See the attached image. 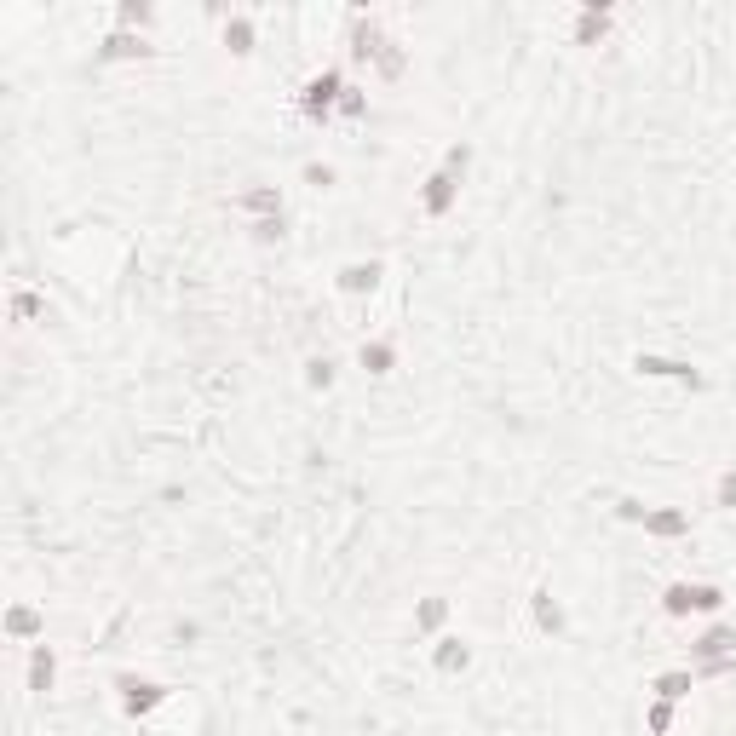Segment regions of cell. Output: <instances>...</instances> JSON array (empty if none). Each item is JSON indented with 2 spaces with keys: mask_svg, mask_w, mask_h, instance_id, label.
<instances>
[{
  "mask_svg": "<svg viewBox=\"0 0 736 736\" xmlns=\"http://www.w3.org/2000/svg\"><path fill=\"white\" fill-rule=\"evenodd\" d=\"M466 167H472V144H449L443 167H437L432 179H426V190H420V213H426V219H443V213L455 207L460 179H466Z\"/></svg>",
  "mask_w": 736,
  "mask_h": 736,
  "instance_id": "cell-1",
  "label": "cell"
},
{
  "mask_svg": "<svg viewBox=\"0 0 736 736\" xmlns=\"http://www.w3.org/2000/svg\"><path fill=\"white\" fill-rule=\"evenodd\" d=\"M719 610H725V587H713V581H667L662 616L685 621V616H719Z\"/></svg>",
  "mask_w": 736,
  "mask_h": 736,
  "instance_id": "cell-2",
  "label": "cell"
},
{
  "mask_svg": "<svg viewBox=\"0 0 736 736\" xmlns=\"http://www.w3.org/2000/svg\"><path fill=\"white\" fill-rule=\"evenodd\" d=\"M340 98H345V75L328 64L322 75H311V81H305V92H299V115H305L311 127H322L328 115L340 110Z\"/></svg>",
  "mask_w": 736,
  "mask_h": 736,
  "instance_id": "cell-3",
  "label": "cell"
},
{
  "mask_svg": "<svg viewBox=\"0 0 736 736\" xmlns=\"http://www.w3.org/2000/svg\"><path fill=\"white\" fill-rule=\"evenodd\" d=\"M115 690H121V713H127V719H138V713H150V708L167 702V685H156V679H133V673H121Z\"/></svg>",
  "mask_w": 736,
  "mask_h": 736,
  "instance_id": "cell-4",
  "label": "cell"
},
{
  "mask_svg": "<svg viewBox=\"0 0 736 736\" xmlns=\"http://www.w3.org/2000/svg\"><path fill=\"white\" fill-rule=\"evenodd\" d=\"M380 276H386V265H380V259H351V265H340V276H334V282H340L345 299H368L374 288H380Z\"/></svg>",
  "mask_w": 736,
  "mask_h": 736,
  "instance_id": "cell-5",
  "label": "cell"
},
{
  "mask_svg": "<svg viewBox=\"0 0 736 736\" xmlns=\"http://www.w3.org/2000/svg\"><path fill=\"white\" fill-rule=\"evenodd\" d=\"M719 656H736V627L731 621H713L690 639V662H719Z\"/></svg>",
  "mask_w": 736,
  "mask_h": 736,
  "instance_id": "cell-6",
  "label": "cell"
},
{
  "mask_svg": "<svg viewBox=\"0 0 736 736\" xmlns=\"http://www.w3.org/2000/svg\"><path fill=\"white\" fill-rule=\"evenodd\" d=\"M380 52H386V35H380V23L357 12V18H351V64L374 69V64H380Z\"/></svg>",
  "mask_w": 736,
  "mask_h": 736,
  "instance_id": "cell-7",
  "label": "cell"
},
{
  "mask_svg": "<svg viewBox=\"0 0 736 736\" xmlns=\"http://www.w3.org/2000/svg\"><path fill=\"white\" fill-rule=\"evenodd\" d=\"M639 529L644 535H656V541H685L690 535V512L685 506H650L639 518Z\"/></svg>",
  "mask_w": 736,
  "mask_h": 736,
  "instance_id": "cell-8",
  "label": "cell"
},
{
  "mask_svg": "<svg viewBox=\"0 0 736 736\" xmlns=\"http://www.w3.org/2000/svg\"><path fill=\"white\" fill-rule=\"evenodd\" d=\"M633 368H639V374H650V380H679V386H702V374H696V368L690 363H679V357H650V351H639V357H633Z\"/></svg>",
  "mask_w": 736,
  "mask_h": 736,
  "instance_id": "cell-9",
  "label": "cell"
},
{
  "mask_svg": "<svg viewBox=\"0 0 736 736\" xmlns=\"http://www.w3.org/2000/svg\"><path fill=\"white\" fill-rule=\"evenodd\" d=\"M529 616H535V633H547V639H558L564 627H570V616H564V604L547 593V587H535L529 593Z\"/></svg>",
  "mask_w": 736,
  "mask_h": 736,
  "instance_id": "cell-10",
  "label": "cell"
},
{
  "mask_svg": "<svg viewBox=\"0 0 736 736\" xmlns=\"http://www.w3.org/2000/svg\"><path fill=\"white\" fill-rule=\"evenodd\" d=\"M357 363H363L374 380H386L391 368H397V340H391V334H374V340H363V345H357Z\"/></svg>",
  "mask_w": 736,
  "mask_h": 736,
  "instance_id": "cell-11",
  "label": "cell"
},
{
  "mask_svg": "<svg viewBox=\"0 0 736 736\" xmlns=\"http://www.w3.org/2000/svg\"><path fill=\"white\" fill-rule=\"evenodd\" d=\"M236 213H253V219H271V213H282V190H276V184H248V190L236 196Z\"/></svg>",
  "mask_w": 736,
  "mask_h": 736,
  "instance_id": "cell-12",
  "label": "cell"
},
{
  "mask_svg": "<svg viewBox=\"0 0 736 736\" xmlns=\"http://www.w3.org/2000/svg\"><path fill=\"white\" fill-rule=\"evenodd\" d=\"M690 690H696V667H667L650 679V696H662V702H685Z\"/></svg>",
  "mask_w": 736,
  "mask_h": 736,
  "instance_id": "cell-13",
  "label": "cell"
},
{
  "mask_svg": "<svg viewBox=\"0 0 736 736\" xmlns=\"http://www.w3.org/2000/svg\"><path fill=\"white\" fill-rule=\"evenodd\" d=\"M432 667H437V673H466V667H472L466 639H455V633H449V639H437L432 644Z\"/></svg>",
  "mask_w": 736,
  "mask_h": 736,
  "instance_id": "cell-14",
  "label": "cell"
},
{
  "mask_svg": "<svg viewBox=\"0 0 736 736\" xmlns=\"http://www.w3.org/2000/svg\"><path fill=\"white\" fill-rule=\"evenodd\" d=\"M52 679H58L52 644H29V690H52Z\"/></svg>",
  "mask_w": 736,
  "mask_h": 736,
  "instance_id": "cell-15",
  "label": "cell"
},
{
  "mask_svg": "<svg viewBox=\"0 0 736 736\" xmlns=\"http://www.w3.org/2000/svg\"><path fill=\"white\" fill-rule=\"evenodd\" d=\"M6 633H12V639H35V633H46V616L41 610H29V604H12V610H6Z\"/></svg>",
  "mask_w": 736,
  "mask_h": 736,
  "instance_id": "cell-16",
  "label": "cell"
},
{
  "mask_svg": "<svg viewBox=\"0 0 736 736\" xmlns=\"http://www.w3.org/2000/svg\"><path fill=\"white\" fill-rule=\"evenodd\" d=\"M604 29H610V12H604V6H581V18H575V46L604 41Z\"/></svg>",
  "mask_w": 736,
  "mask_h": 736,
  "instance_id": "cell-17",
  "label": "cell"
},
{
  "mask_svg": "<svg viewBox=\"0 0 736 736\" xmlns=\"http://www.w3.org/2000/svg\"><path fill=\"white\" fill-rule=\"evenodd\" d=\"M443 621H449V598H420V610H414V633H420V639H432Z\"/></svg>",
  "mask_w": 736,
  "mask_h": 736,
  "instance_id": "cell-18",
  "label": "cell"
},
{
  "mask_svg": "<svg viewBox=\"0 0 736 736\" xmlns=\"http://www.w3.org/2000/svg\"><path fill=\"white\" fill-rule=\"evenodd\" d=\"M225 46L236 52V58H248V52H253V18H248V12H230V18H225Z\"/></svg>",
  "mask_w": 736,
  "mask_h": 736,
  "instance_id": "cell-19",
  "label": "cell"
},
{
  "mask_svg": "<svg viewBox=\"0 0 736 736\" xmlns=\"http://www.w3.org/2000/svg\"><path fill=\"white\" fill-rule=\"evenodd\" d=\"M673 719H679V702H662V696H650V702H644V731H650V736H667V731H673Z\"/></svg>",
  "mask_w": 736,
  "mask_h": 736,
  "instance_id": "cell-20",
  "label": "cell"
},
{
  "mask_svg": "<svg viewBox=\"0 0 736 736\" xmlns=\"http://www.w3.org/2000/svg\"><path fill=\"white\" fill-rule=\"evenodd\" d=\"M144 52H150V46H144V41H133V35H110L98 58H104V64H121V58H144Z\"/></svg>",
  "mask_w": 736,
  "mask_h": 736,
  "instance_id": "cell-21",
  "label": "cell"
},
{
  "mask_svg": "<svg viewBox=\"0 0 736 736\" xmlns=\"http://www.w3.org/2000/svg\"><path fill=\"white\" fill-rule=\"evenodd\" d=\"M253 242L259 248H271V242H282V230H288V213H271V219H253Z\"/></svg>",
  "mask_w": 736,
  "mask_h": 736,
  "instance_id": "cell-22",
  "label": "cell"
},
{
  "mask_svg": "<svg viewBox=\"0 0 736 736\" xmlns=\"http://www.w3.org/2000/svg\"><path fill=\"white\" fill-rule=\"evenodd\" d=\"M305 386H311V391L334 386V357H311V363H305Z\"/></svg>",
  "mask_w": 736,
  "mask_h": 736,
  "instance_id": "cell-23",
  "label": "cell"
},
{
  "mask_svg": "<svg viewBox=\"0 0 736 736\" xmlns=\"http://www.w3.org/2000/svg\"><path fill=\"white\" fill-rule=\"evenodd\" d=\"M403 64H409V58L397 52V41H386V52H380V64H374V75H380V81H397V75H403Z\"/></svg>",
  "mask_w": 736,
  "mask_h": 736,
  "instance_id": "cell-24",
  "label": "cell"
},
{
  "mask_svg": "<svg viewBox=\"0 0 736 736\" xmlns=\"http://www.w3.org/2000/svg\"><path fill=\"white\" fill-rule=\"evenodd\" d=\"M713 506H719V512H736V466L731 472H719V483H713Z\"/></svg>",
  "mask_w": 736,
  "mask_h": 736,
  "instance_id": "cell-25",
  "label": "cell"
},
{
  "mask_svg": "<svg viewBox=\"0 0 736 736\" xmlns=\"http://www.w3.org/2000/svg\"><path fill=\"white\" fill-rule=\"evenodd\" d=\"M340 115H345V121H363V115H368V98H363V87H345V98H340Z\"/></svg>",
  "mask_w": 736,
  "mask_h": 736,
  "instance_id": "cell-26",
  "label": "cell"
},
{
  "mask_svg": "<svg viewBox=\"0 0 736 736\" xmlns=\"http://www.w3.org/2000/svg\"><path fill=\"white\" fill-rule=\"evenodd\" d=\"M305 184L328 190V184H334V167H328V161H305Z\"/></svg>",
  "mask_w": 736,
  "mask_h": 736,
  "instance_id": "cell-27",
  "label": "cell"
},
{
  "mask_svg": "<svg viewBox=\"0 0 736 736\" xmlns=\"http://www.w3.org/2000/svg\"><path fill=\"white\" fill-rule=\"evenodd\" d=\"M115 18H121V23H150V18H156V12H150V6H121Z\"/></svg>",
  "mask_w": 736,
  "mask_h": 736,
  "instance_id": "cell-28",
  "label": "cell"
}]
</instances>
